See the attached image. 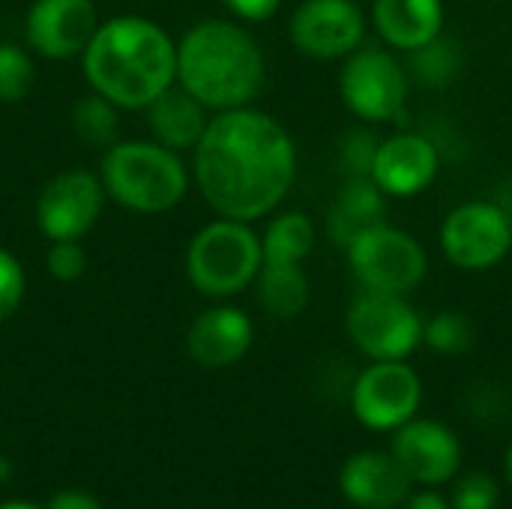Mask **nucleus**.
<instances>
[{"label": "nucleus", "instance_id": "5701e85b", "mask_svg": "<svg viewBox=\"0 0 512 509\" xmlns=\"http://www.w3.org/2000/svg\"><path fill=\"white\" fill-rule=\"evenodd\" d=\"M69 123L78 141H84L93 150H108L114 141H120V108L111 99L99 96L96 90L75 99Z\"/></svg>", "mask_w": 512, "mask_h": 509}, {"label": "nucleus", "instance_id": "f03ea898", "mask_svg": "<svg viewBox=\"0 0 512 509\" xmlns=\"http://www.w3.org/2000/svg\"><path fill=\"white\" fill-rule=\"evenodd\" d=\"M81 69L90 90L120 111H138L177 81V42L153 18L114 15L99 21L81 51Z\"/></svg>", "mask_w": 512, "mask_h": 509}, {"label": "nucleus", "instance_id": "cd10ccee", "mask_svg": "<svg viewBox=\"0 0 512 509\" xmlns=\"http://www.w3.org/2000/svg\"><path fill=\"white\" fill-rule=\"evenodd\" d=\"M501 501V486L492 474L483 471H471L465 477H459L450 507L453 509H498Z\"/></svg>", "mask_w": 512, "mask_h": 509}, {"label": "nucleus", "instance_id": "c85d7f7f", "mask_svg": "<svg viewBox=\"0 0 512 509\" xmlns=\"http://www.w3.org/2000/svg\"><path fill=\"white\" fill-rule=\"evenodd\" d=\"M24 294H27L24 267H21V261L9 249L0 246V324L9 321L21 309Z\"/></svg>", "mask_w": 512, "mask_h": 509}, {"label": "nucleus", "instance_id": "a878e982", "mask_svg": "<svg viewBox=\"0 0 512 509\" xmlns=\"http://www.w3.org/2000/svg\"><path fill=\"white\" fill-rule=\"evenodd\" d=\"M36 81L33 57L18 42H0V102L15 105L21 102Z\"/></svg>", "mask_w": 512, "mask_h": 509}, {"label": "nucleus", "instance_id": "f704fd0d", "mask_svg": "<svg viewBox=\"0 0 512 509\" xmlns=\"http://www.w3.org/2000/svg\"><path fill=\"white\" fill-rule=\"evenodd\" d=\"M0 509H39L36 504H27V501H9V504H3Z\"/></svg>", "mask_w": 512, "mask_h": 509}, {"label": "nucleus", "instance_id": "f257e3e1", "mask_svg": "<svg viewBox=\"0 0 512 509\" xmlns=\"http://www.w3.org/2000/svg\"><path fill=\"white\" fill-rule=\"evenodd\" d=\"M297 177L288 129L252 105L216 111L192 150V180L216 216L255 222L270 216Z\"/></svg>", "mask_w": 512, "mask_h": 509}, {"label": "nucleus", "instance_id": "2eb2a0df", "mask_svg": "<svg viewBox=\"0 0 512 509\" xmlns=\"http://www.w3.org/2000/svg\"><path fill=\"white\" fill-rule=\"evenodd\" d=\"M441 168V147L420 132H399L378 144L372 180L384 195L414 198L432 186Z\"/></svg>", "mask_w": 512, "mask_h": 509}, {"label": "nucleus", "instance_id": "473e14b6", "mask_svg": "<svg viewBox=\"0 0 512 509\" xmlns=\"http://www.w3.org/2000/svg\"><path fill=\"white\" fill-rule=\"evenodd\" d=\"M405 509H453L450 507V501L441 495V492H435L432 486H426L423 492H411L408 495V501L402 504Z\"/></svg>", "mask_w": 512, "mask_h": 509}, {"label": "nucleus", "instance_id": "412c9836", "mask_svg": "<svg viewBox=\"0 0 512 509\" xmlns=\"http://www.w3.org/2000/svg\"><path fill=\"white\" fill-rule=\"evenodd\" d=\"M258 303L270 318L291 321L309 306V279L303 264H261L255 276Z\"/></svg>", "mask_w": 512, "mask_h": 509}, {"label": "nucleus", "instance_id": "39448f33", "mask_svg": "<svg viewBox=\"0 0 512 509\" xmlns=\"http://www.w3.org/2000/svg\"><path fill=\"white\" fill-rule=\"evenodd\" d=\"M261 264V237L252 231V222L225 216L204 225L186 249V279L195 291L213 300H228L246 291Z\"/></svg>", "mask_w": 512, "mask_h": 509}, {"label": "nucleus", "instance_id": "f3484780", "mask_svg": "<svg viewBox=\"0 0 512 509\" xmlns=\"http://www.w3.org/2000/svg\"><path fill=\"white\" fill-rule=\"evenodd\" d=\"M252 339H255V327L243 309L210 306L192 321L186 333V351L204 369H225L249 354Z\"/></svg>", "mask_w": 512, "mask_h": 509}, {"label": "nucleus", "instance_id": "dca6fc26", "mask_svg": "<svg viewBox=\"0 0 512 509\" xmlns=\"http://www.w3.org/2000/svg\"><path fill=\"white\" fill-rule=\"evenodd\" d=\"M342 495L360 509H399L414 492V480L393 453H354L339 471Z\"/></svg>", "mask_w": 512, "mask_h": 509}, {"label": "nucleus", "instance_id": "c756f323", "mask_svg": "<svg viewBox=\"0 0 512 509\" xmlns=\"http://www.w3.org/2000/svg\"><path fill=\"white\" fill-rule=\"evenodd\" d=\"M45 267L57 282H75L87 270V252L81 240H51L45 252Z\"/></svg>", "mask_w": 512, "mask_h": 509}, {"label": "nucleus", "instance_id": "aec40b11", "mask_svg": "<svg viewBox=\"0 0 512 509\" xmlns=\"http://www.w3.org/2000/svg\"><path fill=\"white\" fill-rule=\"evenodd\" d=\"M387 195L378 189V183L372 177H345L330 219H327V234L333 243L348 246L360 231L384 222L387 213Z\"/></svg>", "mask_w": 512, "mask_h": 509}, {"label": "nucleus", "instance_id": "2f4dec72", "mask_svg": "<svg viewBox=\"0 0 512 509\" xmlns=\"http://www.w3.org/2000/svg\"><path fill=\"white\" fill-rule=\"evenodd\" d=\"M48 509H105L90 492L84 489H60L51 495Z\"/></svg>", "mask_w": 512, "mask_h": 509}, {"label": "nucleus", "instance_id": "9b49d317", "mask_svg": "<svg viewBox=\"0 0 512 509\" xmlns=\"http://www.w3.org/2000/svg\"><path fill=\"white\" fill-rule=\"evenodd\" d=\"M105 189L87 168L57 171L36 198V228L45 240H81L102 216Z\"/></svg>", "mask_w": 512, "mask_h": 509}, {"label": "nucleus", "instance_id": "393cba45", "mask_svg": "<svg viewBox=\"0 0 512 509\" xmlns=\"http://www.w3.org/2000/svg\"><path fill=\"white\" fill-rule=\"evenodd\" d=\"M423 342L441 357H462L477 342V327L465 312L447 309L423 324Z\"/></svg>", "mask_w": 512, "mask_h": 509}, {"label": "nucleus", "instance_id": "20e7f679", "mask_svg": "<svg viewBox=\"0 0 512 509\" xmlns=\"http://www.w3.org/2000/svg\"><path fill=\"white\" fill-rule=\"evenodd\" d=\"M96 174L114 204L144 216L174 210L189 192V168L183 156L153 138L114 141L102 150Z\"/></svg>", "mask_w": 512, "mask_h": 509}, {"label": "nucleus", "instance_id": "c9c22d12", "mask_svg": "<svg viewBox=\"0 0 512 509\" xmlns=\"http://www.w3.org/2000/svg\"><path fill=\"white\" fill-rule=\"evenodd\" d=\"M6 480H9V462L0 459V483H6Z\"/></svg>", "mask_w": 512, "mask_h": 509}, {"label": "nucleus", "instance_id": "b1692460", "mask_svg": "<svg viewBox=\"0 0 512 509\" xmlns=\"http://www.w3.org/2000/svg\"><path fill=\"white\" fill-rule=\"evenodd\" d=\"M465 66V54H462V45L450 36H435L432 42L408 51V72L414 75L417 84L423 87H450L459 72Z\"/></svg>", "mask_w": 512, "mask_h": 509}, {"label": "nucleus", "instance_id": "4be33fe9", "mask_svg": "<svg viewBox=\"0 0 512 509\" xmlns=\"http://www.w3.org/2000/svg\"><path fill=\"white\" fill-rule=\"evenodd\" d=\"M312 249H315V225L300 210H288L270 219L261 237L264 264H303L312 255Z\"/></svg>", "mask_w": 512, "mask_h": 509}, {"label": "nucleus", "instance_id": "0eeeda50", "mask_svg": "<svg viewBox=\"0 0 512 509\" xmlns=\"http://www.w3.org/2000/svg\"><path fill=\"white\" fill-rule=\"evenodd\" d=\"M339 96L345 108L366 123L405 120L408 69L387 48L360 45L342 63Z\"/></svg>", "mask_w": 512, "mask_h": 509}, {"label": "nucleus", "instance_id": "4468645a", "mask_svg": "<svg viewBox=\"0 0 512 509\" xmlns=\"http://www.w3.org/2000/svg\"><path fill=\"white\" fill-rule=\"evenodd\" d=\"M390 453L408 471L414 486H441L450 483L462 468L459 438L438 420H408L393 432Z\"/></svg>", "mask_w": 512, "mask_h": 509}, {"label": "nucleus", "instance_id": "1a4fd4ad", "mask_svg": "<svg viewBox=\"0 0 512 509\" xmlns=\"http://www.w3.org/2000/svg\"><path fill=\"white\" fill-rule=\"evenodd\" d=\"M423 381L405 360H372L351 387V411L372 432H396L417 417Z\"/></svg>", "mask_w": 512, "mask_h": 509}, {"label": "nucleus", "instance_id": "bb28decb", "mask_svg": "<svg viewBox=\"0 0 512 509\" xmlns=\"http://www.w3.org/2000/svg\"><path fill=\"white\" fill-rule=\"evenodd\" d=\"M378 144H381V138L372 129H363V126L348 129L342 135L339 153H336L339 171L345 177H372V165H375Z\"/></svg>", "mask_w": 512, "mask_h": 509}, {"label": "nucleus", "instance_id": "6ab92c4d", "mask_svg": "<svg viewBox=\"0 0 512 509\" xmlns=\"http://www.w3.org/2000/svg\"><path fill=\"white\" fill-rule=\"evenodd\" d=\"M372 21L390 48L414 51L444 33L441 0H375Z\"/></svg>", "mask_w": 512, "mask_h": 509}, {"label": "nucleus", "instance_id": "9d476101", "mask_svg": "<svg viewBox=\"0 0 512 509\" xmlns=\"http://www.w3.org/2000/svg\"><path fill=\"white\" fill-rule=\"evenodd\" d=\"M441 249L459 270H492L512 249V222L507 210L492 201H468L456 207L441 225Z\"/></svg>", "mask_w": 512, "mask_h": 509}, {"label": "nucleus", "instance_id": "e433bc0d", "mask_svg": "<svg viewBox=\"0 0 512 509\" xmlns=\"http://www.w3.org/2000/svg\"><path fill=\"white\" fill-rule=\"evenodd\" d=\"M504 210H507V216H510V222H512V195H510V201H507V207H504Z\"/></svg>", "mask_w": 512, "mask_h": 509}, {"label": "nucleus", "instance_id": "423d86ee", "mask_svg": "<svg viewBox=\"0 0 512 509\" xmlns=\"http://www.w3.org/2000/svg\"><path fill=\"white\" fill-rule=\"evenodd\" d=\"M348 264L354 279L366 291H384L408 297L426 279L429 258L417 237L387 222L360 231L348 246Z\"/></svg>", "mask_w": 512, "mask_h": 509}, {"label": "nucleus", "instance_id": "f8f14e48", "mask_svg": "<svg viewBox=\"0 0 512 509\" xmlns=\"http://www.w3.org/2000/svg\"><path fill=\"white\" fill-rule=\"evenodd\" d=\"M288 33L294 48L312 60H345L363 45L366 18L354 0H303Z\"/></svg>", "mask_w": 512, "mask_h": 509}, {"label": "nucleus", "instance_id": "7c9ffc66", "mask_svg": "<svg viewBox=\"0 0 512 509\" xmlns=\"http://www.w3.org/2000/svg\"><path fill=\"white\" fill-rule=\"evenodd\" d=\"M240 21H267L279 12L282 0H222Z\"/></svg>", "mask_w": 512, "mask_h": 509}, {"label": "nucleus", "instance_id": "6e6552de", "mask_svg": "<svg viewBox=\"0 0 512 509\" xmlns=\"http://www.w3.org/2000/svg\"><path fill=\"white\" fill-rule=\"evenodd\" d=\"M345 330L369 360H408L423 342V321L405 297L366 288L354 297Z\"/></svg>", "mask_w": 512, "mask_h": 509}, {"label": "nucleus", "instance_id": "7ed1b4c3", "mask_svg": "<svg viewBox=\"0 0 512 509\" xmlns=\"http://www.w3.org/2000/svg\"><path fill=\"white\" fill-rule=\"evenodd\" d=\"M267 78L258 39L228 18H204L177 42V84L213 114L252 105Z\"/></svg>", "mask_w": 512, "mask_h": 509}, {"label": "nucleus", "instance_id": "ddd939ff", "mask_svg": "<svg viewBox=\"0 0 512 509\" xmlns=\"http://www.w3.org/2000/svg\"><path fill=\"white\" fill-rule=\"evenodd\" d=\"M99 27L93 0H33L24 18L27 48L48 60L81 57Z\"/></svg>", "mask_w": 512, "mask_h": 509}, {"label": "nucleus", "instance_id": "72a5a7b5", "mask_svg": "<svg viewBox=\"0 0 512 509\" xmlns=\"http://www.w3.org/2000/svg\"><path fill=\"white\" fill-rule=\"evenodd\" d=\"M504 474H507V483H510L512 489V444L510 450H507V456H504Z\"/></svg>", "mask_w": 512, "mask_h": 509}, {"label": "nucleus", "instance_id": "a211bd4d", "mask_svg": "<svg viewBox=\"0 0 512 509\" xmlns=\"http://www.w3.org/2000/svg\"><path fill=\"white\" fill-rule=\"evenodd\" d=\"M147 120H150V129H153V141L177 150V153H186V150H195V144L201 141L213 111L198 102L189 90H183L177 81L159 93L147 108Z\"/></svg>", "mask_w": 512, "mask_h": 509}]
</instances>
